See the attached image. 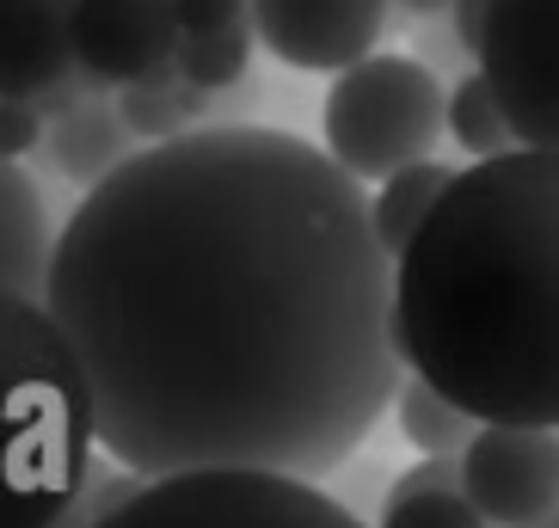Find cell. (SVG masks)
Listing matches in <instances>:
<instances>
[{
    "label": "cell",
    "mask_w": 559,
    "mask_h": 528,
    "mask_svg": "<svg viewBox=\"0 0 559 528\" xmlns=\"http://www.w3.org/2000/svg\"><path fill=\"white\" fill-rule=\"evenodd\" d=\"M326 148L215 123L105 172L56 233L44 308L130 479H326L400 394L394 259Z\"/></svg>",
    "instance_id": "obj_1"
},
{
    "label": "cell",
    "mask_w": 559,
    "mask_h": 528,
    "mask_svg": "<svg viewBox=\"0 0 559 528\" xmlns=\"http://www.w3.org/2000/svg\"><path fill=\"white\" fill-rule=\"evenodd\" d=\"M400 363L479 424L559 430V154L461 166L394 259Z\"/></svg>",
    "instance_id": "obj_2"
},
{
    "label": "cell",
    "mask_w": 559,
    "mask_h": 528,
    "mask_svg": "<svg viewBox=\"0 0 559 528\" xmlns=\"http://www.w3.org/2000/svg\"><path fill=\"white\" fill-rule=\"evenodd\" d=\"M93 399L44 296L0 289V528H62L93 492Z\"/></svg>",
    "instance_id": "obj_3"
},
{
    "label": "cell",
    "mask_w": 559,
    "mask_h": 528,
    "mask_svg": "<svg viewBox=\"0 0 559 528\" xmlns=\"http://www.w3.org/2000/svg\"><path fill=\"white\" fill-rule=\"evenodd\" d=\"M326 154L350 179H388L412 160H430V148L449 130V93L418 56H362L357 68L332 74L326 111Z\"/></svg>",
    "instance_id": "obj_4"
},
{
    "label": "cell",
    "mask_w": 559,
    "mask_h": 528,
    "mask_svg": "<svg viewBox=\"0 0 559 528\" xmlns=\"http://www.w3.org/2000/svg\"><path fill=\"white\" fill-rule=\"evenodd\" d=\"M86 528H362L313 479L289 473H173L142 479Z\"/></svg>",
    "instance_id": "obj_5"
},
{
    "label": "cell",
    "mask_w": 559,
    "mask_h": 528,
    "mask_svg": "<svg viewBox=\"0 0 559 528\" xmlns=\"http://www.w3.org/2000/svg\"><path fill=\"white\" fill-rule=\"evenodd\" d=\"M474 68L504 105L516 148L559 154V0H492Z\"/></svg>",
    "instance_id": "obj_6"
},
{
    "label": "cell",
    "mask_w": 559,
    "mask_h": 528,
    "mask_svg": "<svg viewBox=\"0 0 559 528\" xmlns=\"http://www.w3.org/2000/svg\"><path fill=\"white\" fill-rule=\"evenodd\" d=\"M461 492L498 528H523L559 504V430L479 424L461 448Z\"/></svg>",
    "instance_id": "obj_7"
},
{
    "label": "cell",
    "mask_w": 559,
    "mask_h": 528,
    "mask_svg": "<svg viewBox=\"0 0 559 528\" xmlns=\"http://www.w3.org/2000/svg\"><path fill=\"white\" fill-rule=\"evenodd\" d=\"M252 32L283 68L345 74L362 56H376L388 0H252Z\"/></svg>",
    "instance_id": "obj_8"
},
{
    "label": "cell",
    "mask_w": 559,
    "mask_h": 528,
    "mask_svg": "<svg viewBox=\"0 0 559 528\" xmlns=\"http://www.w3.org/2000/svg\"><path fill=\"white\" fill-rule=\"evenodd\" d=\"M173 0H74V68L99 86L148 81L179 56Z\"/></svg>",
    "instance_id": "obj_9"
},
{
    "label": "cell",
    "mask_w": 559,
    "mask_h": 528,
    "mask_svg": "<svg viewBox=\"0 0 559 528\" xmlns=\"http://www.w3.org/2000/svg\"><path fill=\"white\" fill-rule=\"evenodd\" d=\"M74 74V0H0V99H37Z\"/></svg>",
    "instance_id": "obj_10"
},
{
    "label": "cell",
    "mask_w": 559,
    "mask_h": 528,
    "mask_svg": "<svg viewBox=\"0 0 559 528\" xmlns=\"http://www.w3.org/2000/svg\"><path fill=\"white\" fill-rule=\"evenodd\" d=\"M50 252H56V233L37 184L13 160H0V289L7 296H44Z\"/></svg>",
    "instance_id": "obj_11"
},
{
    "label": "cell",
    "mask_w": 559,
    "mask_h": 528,
    "mask_svg": "<svg viewBox=\"0 0 559 528\" xmlns=\"http://www.w3.org/2000/svg\"><path fill=\"white\" fill-rule=\"evenodd\" d=\"M44 148H50V166L62 172V179L99 184L105 172H117V166L130 160V123H123L117 105L86 99L81 111L56 117L50 135H44Z\"/></svg>",
    "instance_id": "obj_12"
},
{
    "label": "cell",
    "mask_w": 559,
    "mask_h": 528,
    "mask_svg": "<svg viewBox=\"0 0 559 528\" xmlns=\"http://www.w3.org/2000/svg\"><path fill=\"white\" fill-rule=\"evenodd\" d=\"M215 93H203V86H191L179 74V62L154 68L148 81H130L117 86V111H123V123H130L135 142H173V135L191 130V117L210 111Z\"/></svg>",
    "instance_id": "obj_13"
},
{
    "label": "cell",
    "mask_w": 559,
    "mask_h": 528,
    "mask_svg": "<svg viewBox=\"0 0 559 528\" xmlns=\"http://www.w3.org/2000/svg\"><path fill=\"white\" fill-rule=\"evenodd\" d=\"M449 179H455V166L443 160H412L381 179V191L369 197V221H376V240L388 247V259H400L412 247V233L425 228V215L437 209Z\"/></svg>",
    "instance_id": "obj_14"
},
{
    "label": "cell",
    "mask_w": 559,
    "mask_h": 528,
    "mask_svg": "<svg viewBox=\"0 0 559 528\" xmlns=\"http://www.w3.org/2000/svg\"><path fill=\"white\" fill-rule=\"evenodd\" d=\"M394 418H400V436H406L418 455H461V448L474 443L479 418H467L449 394H437L430 381H400L394 394Z\"/></svg>",
    "instance_id": "obj_15"
},
{
    "label": "cell",
    "mask_w": 559,
    "mask_h": 528,
    "mask_svg": "<svg viewBox=\"0 0 559 528\" xmlns=\"http://www.w3.org/2000/svg\"><path fill=\"white\" fill-rule=\"evenodd\" d=\"M449 135H455V148L474 154V160H492V154L516 148V130H510L504 105H498V93L486 86L479 68L449 86Z\"/></svg>",
    "instance_id": "obj_16"
},
{
    "label": "cell",
    "mask_w": 559,
    "mask_h": 528,
    "mask_svg": "<svg viewBox=\"0 0 559 528\" xmlns=\"http://www.w3.org/2000/svg\"><path fill=\"white\" fill-rule=\"evenodd\" d=\"M252 19H240V25H222V32H185L179 37V74L191 86H203V93H228V86L247 81V62H252Z\"/></svg>",
    "instance_id": "obj_17"
},
{
    "label": "cell",
    "mask_w": 559,
    "mask_h": 528,
    "mask_svg": "<svg viewBox=\"0 0 559 528\" xmlns=\"http://www.w3.org/2000/svg\"><path fill=\"white\" fill-rule=\"evenodd\" d=\"M381 528H492L474 511V497L449 485V492H406L381 504Z\"/></svg>",
    "instance_id": "obj_18"
},
{
    "label": "cell",
    "mask_w": 559,
    "mask_h": 528,
    "mask_svg": "<svg viewBox=\"0 0 559 528\" xmlns=\"http://www.w3.org/2000/svg\"><path fill=\"white\" fill-rule=\"evenodd\" d=\"M50 117L37 111V99H0V160H25L32 148H44Z\"/></svg>",
    "instance_id": "obj_19"
},
{
    "label": "cell",
    "mask_w": 559,
    "mask_h": 528,
    "mask_svg": "<svg viewBox=\"0 0 559 528\" xmlns=\"http://www.w3.org/2000/svg\"><path fill=\"white\" fill-rule=\"evenodd\" d=\"M173 13H179V32H222L252 19V0H173Z\"/></svg>",
    "instance_id": "obj_20"
},
{
    "label": "cell",
    "mask_w": 559,
    "mask_h": 528,
    "mask_svg": "<svg viewBox=\"0 0 559 528\" xmlns=\"http://www.w3.org/2000/svg\"><path fill=\"white\" fill-rule=\"evenodd\" d=\"M449 485H461V455H425L418 467H406V473L394 479V492H388V497H406V492H449Z\"/></svg>",
    "instance_id": "obj_21"
},
{
    "label": "cell",
    "mask_w": 559,
    "mask_h": 528,
    "mask_svg": "<svg viewBox=\"0 0 559 528\" xmlns=\"http://www.w3.org/2000/svg\"><path fill=\"white\" fill-rule=\"evenodd\" d=\"M486 19H492V0H449V32L467 56L479 50V37H486Z\"/></svg>",
    "instance_id": "obj_22"
},
{
    "label": "cell",
    "mask_w": 559,
    "mask_h": 528,
    "mask_svg": "<svg viewBox=\"0 0 559 528\" xmlns=\"http://www.w3.org/2000/svg\"><path fill=\"white\" fill-rule=\"evenodd\" d=\"M123 492H130V485H123V479H117V473H93V492H86L81 516H74V523H62V528H86V523H93V516H99V511H111V504H117V497H123Z\"/></svg>",
    "instance_id": "obj_23"
},
{
    "label": "cell",
    "mask_w": 559,
    "mask_h": 528,
    "mask_svg": "<svg viewBox=\"0 0 559 528\" xmlns=\"http://www.w3.org/2000/svg\"><path fill=\"white\" fill-rule=\"evenodd\" d=\"M406 13H418V19H437V13H449V0H400Z\"/></svg>",
    "instance_id": "obj_24"
},
{
    "label": "cell",
    "mask_w": 559,
    "mask_h": 528,
    "mask_svg": "<svg viewBox=\"0 0 559 528\" xmlns=\"http://www.w3.org/2000/svg\"><path fill=\"white\" fill-rule=\"evenodd\" d=\"M523 528H559V504H554V511H542L535 523H523Z\"/></svg>",
    "instance_id": "obj_25"
}]
</instances>
